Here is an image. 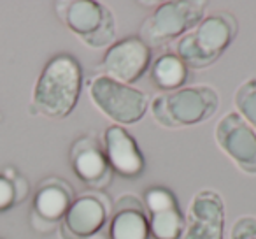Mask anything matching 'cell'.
<instances>
[{"label":"cell","instance_id":"1","mask_svg":"<svg viewBox=\"0 0 256 239\" xmlns=\"http://www.w3.org/2000/svg\"><path fill=\"white\" fill-rule=\"evenodd\" d=\"M82 90V69L70 53H56L46 62L34 86V113L50 120H65L79 102Z\"/></svg>","mask_w":256,"mask_h":239},{"label":"cell","instance_id":"2","mask_svg":"<svg viewBox=\"0 0 256 239\" xmlns=\"http://www.w3.org/2000/svg\"><path fill=\"white\" fill-rule=\"evenodd\" d=\"M238 34V22L228 11L206 16L192 32L176 41L174 53L188 69H209L232 46Z\"/></svg>","mask_w":256,"mask_h":239},{"label":"cell","instance_id":"3","mask_svg":"<svg viewBox=\"0 0 256 239\" xmlns=\"http://www.w3.org/2000/svg\"><path fill=\"white\" fill-rule=\"evenodd\" d=\"M151 116L164 129H186L207 122L220 109V93L210 85L182 86L158 93L151 100Z\"/></svg>","mask_w":256,"mask_h":239},{"label":"cell","instance_id":"4","mask_svg":"<svg viewBox=\"0 0 256 239\" xmlns=\"http://www.w3.org/2000/svg\"><path fill=\"white\" fill-rule=\"evenodd\" d=\"M206 0H167L142 22L139 37L153 50L165 48L192 32L206 18Z\"/></svg>","mask_w":256,"mask_h":239},{"label":"cell","instance_id":"5","mask_svg":"<svg viewBox=\"0 0 256 239\" xmlns=\"http://www.w3.org/2000/svg\"><path fill=\"white\" fill-rule=\"evenodd\" d=\"M58 18L88 48L104 50L116 43L118 27L106 4L95 0H68L54 4Z\"/></svg>","mask_w":256,"mask_h":239},{"label":"cell","instance_id":"6","mask_svg":"<svg viewBox=\"0 0 256 239\" xmlns=\"http://www.w3.org/2000/svg\"><path fill=\"white\" fill-rule=\"evenodd\" d=\"M88 95L95 107L114 125H134L146 116L150 97L139 88L124 85L106 74H98L88 83Z\"/></svg>","mask_w":256,"mask_h":239},{"label":"cell","instance_id":"7","mask_svg":"<svg viewBox=\"0 0 256 239\" xmlns=\"http://www.w3.org/2000/svg\"><path fill=\"white\" fill-rule=\"evenodd\" d=\"M76 199V192L68 181L58 176L44 178L37 185L30 209V227L40 235L58 230L65 213Z\"/></svg>","mask_w":256,"mask_h":239},{"label":"cell","instance_id":"8","mask_svg":"<svg viewBox=\"0 0 256 239\" xmlns=\"http://www.w3.org/2000/svg\"><path fill=\"white\" fill-rule=\"evenodd\" d=\"M112 204L104 192L76 195L74 202L62 220L58 232L62 239H92L109 223Z\"/></svg>","mask_w":256,"mask_h":239},{"label":"cell","instance_id":"9","mask_svg":"<svg viewBox=\"0 0 256 239\" xmlns=\"http://www.w3.org/2000/svg\"><path fill=\"white\" fill-rule=\"evenodd\" d=\"M151 48L139 36H128L109 46L100 60L104 74L132 86L150 72Z\"/></svg>","mask_w":256,"mask_h":239},{"label":"cell","instance_id":"10","mask_svg":"<svg viewBox=\"0 0 256 239\" xmlns=\"http://www.w3.org/2000/svg\"><path fill=\"white\" fill-rule=\"evenodd\" d=\"M68 164L76 178L93 192H104L112 183L114 172L104 144L93 134H81L68 150Z\"/></svg>","mask_w":256,"mask_h":239},{"label":"cell","instance_id":"11","mask_svg":"<svg viewBox=\"0 0 256 239\" xmlns=\"http://www.w3.org/2000/svg\"><path fill=\"white\" fill-rule=\"evenodd\" d=\"M218 146L249 176H256V130L237 111L226 113L214 130Z\"/></svg>","mask_w":256,"mask_h":239},{"label":"cell","instance_id":"12","mask_svg":"<svg viewBox=\"0 0 256 239\" xmlns=\"http://www.w3.org/2000/svg\"><path fill=\"white\" fill-rule=\"evenodd\" d=\"M224 200L220 192L204 188L193 195L181 239H223Z\"/></svg>","mask_w":256,"mask_h":239},{"label":"cell","instance_id":"13","mask_svg":"<svg viewBox=\"0 0 256 239\" xmlns=\"http://www.w3.org/2000/svg\"><path fill=\"white\" fill-rule=\"evenodd\" d=\"M144 207L150 218L153 239H181L186 216L174 192L165 186H151L144 193Z\"/></svg>","mask_w":256,"mask_h":239},{"label":"cell","instance_id":"14","mask_svg":"<svg viewBox=\"0 0 256 239\" xmlns=\"http://www.w3.org/2000/svg\"><path fill=\"white\" fill-rule=\"evenodd\" d=\"M104 151L114 174L123 179H139L146 172V158L136 137L121 125H109L104 132Z\"/></svg>","mask_w":256,"mask_h":239},{"label":"cell","instance_id":"15","mask_svg":"<svg viewBox=\"0 0 256 239\" xmlns=\"http://www.w3.org/2000/svg\"><path fill=\"white\" fill-rule=\"evenodd\" d=\"M109 239H153L144 202L134 193H124L114 204L109 218Z\"/></svg>","mask_w":256,"mask_h":239},{"label":"cell","instance_id":"16","mask_svg":"<svg viewBox=\"0 0 256 239\" xmlns=\"http://www.w3.org/2000/svg\"><path fill=\"white\" fill-rule=\"evenodd\" d=\"M190 69L184 62L174 53V51H164L160 53L150 67V79L153 86L160 93L174 92L184 86L188 79Z\"/></svg>","mask_w":256,"mask_h":239},{"label":"cell","instance_id":"17","mask_svg":"<svg viewBox=\"0 0 256 239\" xmlns=\"http://www.w3.org/2000/svg\"><path fill=\"white\" fill-rule=\"evenodd\" d=\"M28 193V179L18 169L8 165L0 171V214L25 202Z\"/></svg>","mask_w":256,"mask_h":239},{"label":"cell","instance_id":"18","mask_svg":"<svg viewBox=\"0 0 256 239\" xmlns=\"http://www.w3.org/2000/svg\"><path fill=\"white\" fill-rule=\"evenodd\" d=\"M234 104L237 113L256 130V76L249 78L235 90Z\"/></svg>","mask_w":256,"mask_h":239},{"label":"cell","instance_id":"19","mask_svg":"<svg viewBox=\"0 0 256 239\" xmlns=\"http://www.w3.org/2000/svg\"><path fill=\"white\" fill-rule=\"evenodd\" d=\"M230 239H256V216L252 214L238 216L232 225Z\"/></svg>","mask_w":256,"mask_h":239},{"label":"cell","instance_id":"20","mask_svg":"<svg viewBox=\"0 0 256 239\" xmlns=\"http://www.w3.org/2000/svg\"><path fill=\"white\" fill-rule=\"evenodd\" d=\"M0 118H2V114H0Z\"/></svg>","mask_w":256,"mask_h":239},{"label":"cell","instance_id":"21","mask_svg":"<svg viewBox=\"0 0 256 239\" xmlns=\"http://www.w3.org/2000/svg\"><path fill=\"white\" fill-rule=\"evenodd\" d=\"M0 239H4V237H0Z\"/></svg>","mask_w":256,"mask_h":239}]
</instances>
